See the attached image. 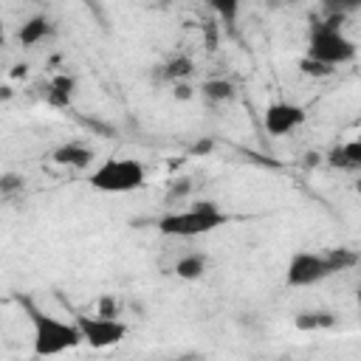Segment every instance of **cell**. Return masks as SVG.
<instances>
[{
    "instance_id": "cell-25",
    "label": "cell",
    "mask_w": 361,
    "mask_h": 361,
    "mask_svg": "<svg viewBox=\"0 0 361 361\" xmlns=\"http://www.w3.org/2000/svg\"><path fill=\"white\" fill-rule=\"evenodd\" d=\"M11 96V87H0V99H8Z\"/></svg>"
},
{
    "instance_id": "cell-24",
    "label": "cell",
    "mask_w": 361,
    "mask_h": 361,
    "mask_svg": "<svg viewBox=\"0 0 361 361\" xmlns=\"http://www.w3.org/2000/svg\"><path fill=\"white\" fill-rule=\"evenodd\" d=\"M206 149H212V141H200V144L195 147V152H206Z\"/></svg>"
},
{
    "instance_id": "cell-10",
    "label": "cell",
    "mask_w": 361,
    "mask_h": 361,
    "mask_svg": "<svg viewBox=\"0 0 361 361\" xmlns=\"http://www.w3.org/2000/svg\"><path fill=\"white\" fill-rule=\"evenodd\" d=\"M76 96V79L73 76H54L48 85V104L54 107H68Z\"/></svg>"
},
{
    "instance_id": "cell-12",
    "label": "cell",
    "mask_w": 361,
    "mask_h": 361,
    "mask_svg": "<svg viewBox=\"0 0 361 361\" xmlns=\"http://www.w3.org/2000/svg\"><path fill=\"white\" fill-rule=\"evenodd\" d=\"M293 324H296V330H307V333L310 330H327L336 324V316L330 310H302V313H296Z\"/></svg>"
},
{
    "instance_id": "cell-16",
    "label": "cell",
    "mask_w": 361,
    "mask_h": 361,
    "mask_svg": "<svg viewBox=\"0 0 361 361\" xmlns=\"http://www.w3.org/2000/svg\"><path fill=\"white\" fill-rule=\"evenodd\" d=\"M327 259H330V265H333L336 274L338 271H350V268L358 265V254L353 248H330L327 251Z\"/></svg>"
},
{
    "instance_id": "cell-3",
    "label": "cell",
    "mask_w": 361,
    "mask_h": 361,
    "mask_svg": "<svg viewBox=\"0 0 361 361\" xmlns=\"http://www.w3.org/2000/svg\"><path fill=\"white\" fill-rule=\"evenodd\" d=\"M226 223H228V214H223V212L217 209V203L203 200V203H195V206H189V209L169 212V214L158 217V231L166 234V237L192 240V237L212 234L214 228H220V226H226Z\"/></svg>"
},
{
    "instance_id": "cell-11",
    "label": "cell",
    "mask_w": 361,
    "mask_h": 361,
    "mask_svg": "<svg viewBox=\"0 0 361 361\" xmlns=\"http://www.w3.org/2000/svg\"><path fill=\"white\" fill-rule=\"evenodd\" d=\"M330 164L344 166V169H358L361 166V141H347L341 147L330 149Z\"/></svg>"
},
{
    "instance_id": "cell-1",
    "label": "cell",
    "mask_w": 361,
    "mask_h": 361,
    "mask_svg": "<svg viewBox=\"0 0 361 361\" xmlns=\"http://www.w3.org/2000/svg\"><path fill=\"white\" fill-rule=\"evenodd\" d=\"M341 20L344 17H336V14H327L324 20H310L307 25V48H305V56L316 59V62H324L330 68H338V65H347L355 59L358 48L355 42L341 31Z\"/></svg>"
},
{
    "instance_id": "cell-23",
    "label": "cell",
    "mask_w": 361,
    "mask_h": 361,
    "mask_svg": "<svg viewBox=\"0 0 361 361\" xmlns=\"http://www.w3.org/2000/svg\"><path fill=\"white\" fill-rule=\"evenodd\" d=\"M189 189H192V183H189V180H180V183H175V186H172V192H169V200H175L178 195L183 197V195H186Z\"/></svg>"
},
{
    "instance_id": "cell-7",
    "label": "cell",
    "mask_w": 361,
    "mask_h": 361,
    "mask_svg": "<svg viewBox=\"0 0 361 361\" xmlns=\"http://www.w3.org/2000/svg\"><path fill=\"white\" fill-rule=\"evenodd\" d=\"M305 107L302 104H293V102H271L265 107V116H262V127L271 138H282L293 130H299L305 124Z\"/></svg>"
},
{
    "instance_id": "cell-22",
    "label": "cell",
    "mask_w": 361,
    "mask_h": 361,
    "mask_svg": "<svg viewBox=\"0 0 361 361\" xmlns=\"http://www.w3.org/2000/svg\"><path fill=\"white\" fill-rule=\"evenodd\" d=\"M175 99H192V87L180 79V82H175Z\"/></svg>"
},
{
    "instance_id": "cell-19",
    "label": "cell",
    "mask_w": 361,
    "mask_h": 361,
    "mask_svg": "<svg viewBox=\"0 0 361 361\" xmlns=\"http://www.w3.org/2000/svg\"><path fill=\"white\" fill-rule=\"evenodd\" d=\"M23 183H25L23 175H17V172H3V175H0V195L8 197V195H14V192H20Z\"/></svg>"
},
{
    "instance_id": "cell-9",
    "label": "cell",
    "mask_w": 361,
    "mask_h": 361,
    "mask_svg": "<svg viewBox=\"0 0 361 361\" xmlns=\"http://www.w3.org/2000/svg\"><path fill=\"white\" fill-rule=\"evenodd\" d=\"M51 20L45 17V14H34V17H28L20 28H17V42L23 45V48H34V45H39L45 37H51Z\"/></svg>"
},
{
    "instance_id": "cell-15",
    "label": "cell",
    "mask_w": 361,
    "mask_h": 361,
    "mask_svg": "<svg viewBox=\"0 0 361 361\" xmlns=\"http://www.w3.org/2000/svg\"><path fill=\"white\" fill-rule=\"evenodd\" d=\"M192 71H195V62H192L186 54L172 56V59L164 65V76H166L169 82H180V79H186Z\"/></svg>"
},
{
    "instance_id": "cell-21",
    "label": "cell",
    "mask_w": 361,
    "mask_h": 361,
    "mask_svg": "<svg viewBox=\"0 0 361 361\" xmlns=\"http://www.w3.org/2000/svg\"><path fill=\"white\" fill-rule=\"evenodd\" d=\"M99 313H102V316H118L116 299H113V296H102V299H99Z\"/></svg>"
},
{
    "instance_id": "cell-2",
    "label": "cell",
    "mask_w": 361,
    "mask_h": 361,
    "mask_svg": "<svg viewBox=\"0 0 361 361\" xmlns=\"http://www.w3.org/2000/svg\"><path fill=\"white\" fill-rule=\"evenodd\" d=\"M23 305H25L31 333H34V338H31L34 355H59V353H68V350L82 344V333H79L76 319L65 322L59 316H51L45 310H39L34 302H23Z\"/></svg>"
},
{
    "instance_id": "cell-26",
    "label": "cell",
    "mask_w": 361,
    "mask_h": 361,
    "mask_svg": "<svg viewBox=\"0 0 361 361\" xmlns=\"http://www.w3.org/2000/svg\"><path fill=\"white\" fill-rule=\"evenodd\" d=\"M0 37H3V23H0Z\"/></svg>"
},
{
    "instance_id": "cell-6",
    "label": "cell",
    "mask_w": 361,
    "mask_h": 361,
    "mask_svg": "<svg viewBox=\"0 0 361 361\" xmlns=\"http://www.w3.org/2000/svg\"><path fill=\"white\" fill-rule=\"evenodd\" d=\"M82 341L90 344L93 350H104V347H116L118 341H124L127 336V324L118 316H76Z\"/></svg>"
},
{
    "instance_id": "cell-27",
    "label": "cell",
    "mask_w": 361,
    "mask_h": 361,
    "mask_svg": "<svg viewBox=\"0 0 361 361\" xmlns=\"http://www.w3.org/2000/svg\"><path fill=\"white\" fill-rule=\"evenodd\" d=\"M288 3H296V0H288Z\"/></svg>"
},
{
    "instance_id": "cell-8",
    "label": "cell",
    "mask_w": 361,
    "mask_h": 361,
    "mask_svg": "<svg viewBox=\"0 0 361 361\" xmlns=\"http://www.w3.org/2000/svg\"><path fill=\"white\" fill-rule=\"evenodd\" d=\"M54 164L59 166H71V169H85L90 166V161L96 158V152L87 147V144H79V141H68V144H59L54 152H51Z\"/></svg>"
},
{
    "instance_id": "cell-17",
    "label": "cell",
    "mask_w": 361,
    "mask_h": 361,
    "mask_svg": "<svg viewBox=\"0 0 361 361\" xmlns=\"http://www.w3.org/2000/svg\"><path fill=\"white\" fill-rule=\"evenodd\" d=\"M209 3V8L223 20V23H237V14H240V3L243 0H206Z\"/></svg>"
},
{
    "instance_id": "cell-14",
    "label": "cell",
    "mask_w": 361,
    "mask_h": 361,
    "mask_svg": "<svg viewBox=\"0 0 361 361\" xmlns=\"http://www.w3.org/2000/svg\"><path fill=\"white\" fill-rule=\"evenodd\" d=\"M203 99L209 104H223V102H231L234 99V85L228 79H206L203 87H200Z\"/></svg>"
},
{
    "instance_id": "cell-18",
    "label": "cell",
    "mask_w": 361,
    "mask_h": 361,
    "mask_svg": "<svg viewBox=\"0 0 361 361\" xmlns=\"http://www.w3.org/2000/svg\"><path fill=\"white\" fill-rule=\"evenodd\" d=\"M319 6L324 8V14H336V17H350L361 8V0H319Z\"/></svg>"
},
{
    "instance_id": "cell-13",
    "label": "cell",
    "mask_w": 361,
    "mask_h": 361,
    "mask_svg": "<svg viewBox=\"0 0 361 361\" xmlns=\"http://www.w3.org/2000/svg\"><path fill=\"white\" fill-rule=\"evenodd\" d=\"M206 257L203 254H183L178 262H175V274L180 276V279H186V282H195V279H200L203 274H206Z\"/></svg>"
},
{
    "instance_id": "cell-20",
    "label": "cell",
    "mask_w": 361,
    "mask_h": 361,
    "mask_svg": "<svg viewBox=\"0 0 361 361\" xmlns=\"http://www.w3.org/2000/svg\"><path fill=\"white\" fill-rule=\"evenodd\" d=\"M299 68H302L305 76H330V73L336 71V68H330V65H324V62H316V59H310V56H302Z\"/></svg>"
},
{
    "instance_id": "cell-5",
    "label": "cell",
    "mask_w": 361,
    "mask_h": 361,
    "mask_svg": "<svg viewBox=\"0 0 361 361\" xmlns=\"http://www.w3.org/2000/svg\"><path fill=\"white\" fill-rule=\"evenodd\" d=\"M333 265L327 259V254H316V251H296L288 259L285 268V285L288 288H310L324 282L327 276H333Z\"/></svg>"
},
{
    "instance_id": "cell-4",
    "label": "cell",
    "mask_w": 361,
    "mask_h": 361,
    "mask_svg": "<svg viewBox=\"0 0 361 361\" xmlns=\"http://www.w3.org/2000/svg\"><path fill=\"white\" fill-rule=\"evenodd\" d=\"M87 183L104 195H127L147 183V169L135 158H107L87 175Z\"/></svg>"
}]
</instances>
